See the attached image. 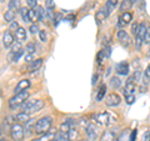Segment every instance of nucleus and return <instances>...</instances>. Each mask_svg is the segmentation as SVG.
<instances>
[{"label": "nucleus", "mask_w": 150, "mask_h": 141, "mask_svg": "<svg viewBox=\"0 0 150 141\" xmlns=\"http://www.w3.org/2000/svg\"><path fill=\"white\" fill-rule=\"evenodd\" d=\"M51 124H53V119L50 116H44L39 119L35 124V129L34 133L38 135H45L51 128Z\"/></svg>", "instance_id": "obj_1"}, {"label": "nucleus", "mask_w": 150, "mask_h": 141, "mask_svg": "<svg viewBox=\"0 0 150 141\" xmlns=\"http://www.w3.org/2000/svg\"><path fill=\"white\" fill-rule=\"evenodd\" d=\"M44 101L43 100H30L25 101L21 104V112H26V114H33V112H38L44 107Z\"/></svg>", "instance_id": "obj_2"}, {"label": "nucleus", "mask_w": 150, "mask_h": 141, "mask_svg": "<svg viewBox=\"0 0 150 141\" xmlns=\"http://www.w3.org/2000/svg\"><path fill=\"white\" fill-rule=\"evenodd\" d=\"M28 97H29V92L26 90L19 92V94H15V95L10 97V100H9V107H10V110H15L16 107L21 106V104L26 101Z\"/></svg>", "instance_id": "obj_3"}, {"label": "nucleus", "mask_w": 150, "mask_h": 141, "mask_svg": "<svg viewBox=\"0 0 150 141\" xmlns=\"http://www.w3.org/2000/svg\"><path fill=\"white\" fill-rule=\"evenodd\" d=\"M24 128L20 124H13L10 128V136L14 141H23L24 139Z\"/></svg>", "instance_id": "obj_4"}, {"label": "nucleus", "mask_w": 150, "mask_h": 141, "mask_svg": "<svg viewBox=\"0 0 150 141\" xmlns=\"http://www.w3.org/2000/svg\"><path fill=\"white\" fill-rule=\"evenodd\" d=\"M146 29H148L146 24H145V23H140L139 27H138V31H137V34H135V45H137L138 49L142 48V44L144 43V37H145Z\"/></svg>", "instance_id": "obj_5"}, {"label": "nucleus", "mask_w": 150, "mask_h": 141, "mask_svg": "<svg viewBox=\"0 0 150 141\" xmlns=\"http://www.w3.org/2000/svg\"><path fill=\"white\" fill-rule=\"evenodd\" d=\"M93 120L100 126H108L110 124V116L108 112H96L93 114Z\"/></svg>", "instance_id": "obj_6"}, {"label": "nucleus", "mask_w": 150, "mask_h": 141, "mask_svg": "<svg viewBox=\"0 0 150 141\" xmlns=\"http://www.w3.org/2000/svg\"><path fill=\"white\" fill-rule=\"evenodd\" d=\"M104 100H105V104L108 106H110V107H115V106H118L120 104V101H121V99L120 96L118 95L116 92H111L106 97H104Z\"/></svg>", "instance_id": "obj_7"}, {"label": "nucleus", "mask_w": 150, "mask_h": 141, "mask_svg": "<svg viewBox=\"0 0 150 141\" xmlns=\"http://www.w3.org/2000/svg\"><path fill=\"white\" fill-rule=\"evenodd\" d=\"M116 36H118V40L120 41V44L124 46V48H128V46H130L131 44V39L129 34L126 32L125 30H119L118 34H116Z\"/></svg>", "instance_id": "obj_8"}, {"label": "nucleus", "mask_w": 150, "mask_h": 141, "mask_svg": "<svg viewBox=\"0 0 150 141\" xmlns=\"http://www.w3.org/2000/svg\"><path fill=\"white\" fill-rule=\"evenodd\" d=\"M85 131H86V136H88L89 141H96L98 140V136L99 135H98V130H96V128H95V125L94 124H89L86 126Z\"/></svg>", "instance_id": "obj_9"}, {"label": "nucleus", "mask_w": 150, "mask_h": 141, "mask_svg": "<svg viewBox=\"0 0 150 141\" xmlns=\"http://www.w3.org/2000/svg\"><path fill=\"white\" fill-rule=\"evenodd\" d=\"M115 71L116 74L119 75H128L129 74V64L126 61H121V63H118L115 66Z\"/></svg>", "instance_id": "obj_10"}, {"label": "nucleus", "mask_w": 150, "mask_h": 141, "mask_svg": "<svg viewBox=\"0 0 150 141\" xmlns=\"http://www.w3.org/2000/svg\"><path fill=\"white\" fill-rule=\"evenodd\" d=\"M131 19H133V14L129 13V11H125L121 15L119 16V23H118V25L119 26H125V25H128L129 23L131 21Z\"/></svg>", "instance_id": "obj_11"}, {"label": "nucleus", "mask_w": 150, "mask_h": 141, "mask_svg": "<svg viewBox=\"0 0 150 141\" xmlns=\"http://www.w3.org/2000/svg\"><path fill=\"white\" fill-rule=\"evenodd\" d=\"M29 86H30V81H29V80H20V81L18 82V85L15 86V89H14V95H15V94L21 92V91L28 90Z\"/></svg>", "instance_id": "obj_12"}, {"label": "nucleus", "mask_w": 150, "mask_h": 141, "mask_svg": "<svg viewBox=\"0 0 150 141\" xmlns=\"http://www.w3.org/2000/svg\"><path fill=\"white\" fill-rule=\"evenodd\" d=\"M14 44V36L10 31H5L3 35V45L4 48H11V45Z\"/></svg>", "instance_id": "obj_13"}, {"label": "nucleus", "mask_w": 150, "mask_h": 141, "mask_svg": "<svg viewBox=\"0 0 150 141\" xmlns=\"http://www.w3.org/2000/svg\"><path fill=\"white\" fill-rule=\"evenodd\" d=\"M135 89H137V86H135V84L133 82V80L129 79V80H128V82L125 84L124 95H125V96H129V95H135Z\"/></svg>", "instance_id": "obj_14"}, {"label": "nucleus", "mask_w": 150, "mask_h": 141, "mask_svg": "<svg viewBox=\"0 0 150 141\" xmlns=\"http://www.w3.org/2000/svg\"><path fill=\"white\" fill-rule=\"evenodd\" d=\"M15 39L19 41V43H23V41L26 40V30L24 27L19 26V29L15 31Z\"/></svg>", "instance_id": "obj_15"}, {"label": "nucleus", "mask_w": 150, "mask_h": 141, "mask_svg": "<svg viewBox=\"0 0 150 141\" xmlns=\"http://www.w3.org/2000/svg\"><path fill=\"white\" fill-rule=\"evenodd\" d=\"M41 65H43V59L33 60V61L29 63V65H28V71H36Z\"/></svg>", "instance_id": "obj_16"}, {"label": "nucleus", "mask_w": 150, "mask_h": 141, "mask_svg": "<svg viewBox=\"0 0 150 141\" xmlns=\"http://www.w3.org/2000/svg\"><path fill=\"white\" fill-rule=\"evenodd\" d=\"M35 120L34 119H29L25 123V129H24V131H26L25 133V135H31L33 133H34V129H35Z\"/></svg>", "instance_id": "obj_17"}, {"label": "nucleus", "mask_w": 150, "mask_h": 141, "mask_svg": "<svg viewBox=\"0 0 150 141\" xmlns=\"http://www.w3.org/2000/svg\"><path fill=\"white\" fill-rule=\"evenodd\" d=\"M105 92H106V85L105 84H101V85L99 86V89H98V92H96V101L104 100Z\"/></svg>", "instance_id": "obj_18"}, {"label": "nucleus", "mask_w": 150, "mask_h": 141, "mask_svg": "<svg viewBox=\"0 0 150 141\" xmlns=\"http://www.w3.org/2000/svg\"><path fill=\"white\" fill-rule=\"evenodd\" d=\"M114 140H115V134L112 131H105L100 137V141H114Z\"/></svg>", "instance_id": "obj_19"}, {"label": "nucleus", "mask_w": 150, "mask_h": 141, "mask_svg": "<svg viewBox=\"0 0 150 141\" xmlns=\"http://www.w3.org/2000/svg\"><path fill=\"white\" fill-rule=\"evenodd\" d=\"M36 11H38V21H45V16H46V10L43 6H36Z\"/></svg>", "instance_id": "obj_20"}, {"label": "nucleus", "mask_w": 150, "mask_h": 141, "mask_svg": "<svg viewBox=\"0 0 150 141\" xmlns=\"http://www.w3.org/2000/svg\"><path fill=\"white\" fill-rule=\"evenodd\" d=\"M4 19H5V21H8V23H13L15 20V11L6 10L5 14H4Z\"/></svg>", "instance_id": "obj_21"}, {"label": "nucleus", "mask_w": 150, "mask_h": 141, "mask_svg": "<svg viewBox=\"0 0 150 141\" xmlns=\"http://www.w3.org/2000/svg\"><path fill=\"white\" fill-rule=\"evenodd\" d=\"M133 4H134V0H124L123 4L120 5V10L125 13L128 9H130L131 6H133Z\"/></svg>", "instance_id": "obj_22"}, {"label": "nucleus", "mask_w": 150, "mask_h": 141, "mask_svg": "<svg viewBox=\"0 0 150 141\" xmlns=\"http://www.w3.org/2000/svg\"><path fill=\"white\" fill-rule=\"evenodd\" d=\"M9 10H13V11L20 10V4H19V0H10V1H9Z\"/></svg>", "instance_id": "obj_23"}, {"label": "nucleus", "mask_w": 150, "mask_h": 141, "mask_svg": "<svg viewBox=\"0 0 150 141\" xmlns=\"http://www.w3.org/2000/svg\"><path fill=\"white\" fill-rule=\"evenodd\" d=\"M143 82L144 85H148L150 82V65H148V68L145 69V71L143 74Z\"/></svg>", "instance_id": "obj_24"}, {"label": "nucleus", "mask_w": 150, "mask_h": 141, "mask_svg": "<svg viewBox=\"0 0 150 141\" xmlns=\"http://www.w3.org/2000/svg\"><path fill=\"white\" fill-rule=\"evenodd\" d=\"M15 119L18 121H20V123H26L30 117H29V114H26V112H19V114L15 116Z\"/></svg>", "instance_id": "obj_25"}, {"label": "nucleus", "mask_w": 150, "mask_h": 141, "mask_svg": "<svg viewBox=\"0 0 150 141\" xmlns=\"http://www.w3.org/2000/svg\"><path fill=\"white\" fill-rule=\"evenodd\" d=\"M120 85H121V80L118 76H112L110 80V86L112 89H118V87H120Z\"/></svg>", "instance_id": "obj_26"}, {"label": "nucleus", "mask_w": 150, "mask_h": 141, "mask_svg": "<svg viewBox=\"0 0 150 141\" xmlns=\"http://www.w3.org/2000/svg\"><path fill=\"white\" fill-rule=\"evenodd\" d=\"M105 18H106V15H105V13H104V10H103V9H100L99 11L95 13V20L99 23V24H100L101 21L105 20Z\"/></svg>", "instance_id": "obj_27"}, {"label": "nucleus", "mask_w": 150, "mask_h": 141, "mask_svg": "<svg viewBox=\"0 0 150 141\" xmlns=\"http://www.w3.org/2000/svg\"><path fill=\"white\" fill-rule=\"evenodd\" d=\"M36 51V46L34 43H28L26 44V48H25V53L26 54H35Z\"/></svg>", "instance_id": "obj_28"}, {"label": "nucleus", "mask_w": 150, "mask_h": 141, "mask_svg": "<svg viewBox=\"0 0 150 141\" xmlns=\"http://www.w3.org/2000/svg\"><path fill=\"white\" fill-rule=\"evenodd\" d=\"M20 14L24 21H29V9L28 8H20Z\"/></svg>", "instance_id": "obj_29"}, {"label": "nucleus", "mask_w": 150, "mask_h": 141, "mask_svg": "<svg viewBox=\"0 0 150 141\" xmlns=\"http://www.w3.org/2000/svg\"><path fill=\"white\" fill-rule=\"evenodd\" d=\"M38 20V11L36 9H29V21H36Z\"/></svg>", "instance_id": "obj_30"}, {"label": "nucleus", "mask_w": 150, "mask_h": 141, "mask_svg": "<svg viewBox=\"0 0 150 141\" xmlns=\"http://www.w3.org/2000/svg\"><path fill=\"white\" fill-rule=\"evenodd\" d=\"M23 54H24V50H23V49H20L19 51H16V53H14V54H13V58H11L13 63H16L18 60H19V59H20L21 56H23Z\"/></svg>", "instance_id": "obj_31"}, {"label": "nucleus", "mask_w": 150, "mask_h": 141, "mask_svg": "<svg viewBox=\"0 0 150 141\" xmlns=\"http://www.w3.org/2000/svg\"><path fill=\"white\" fill-rule=\"evenodd\" d=\"M55 141H70L68 137V134H64V133H58L56 135V139Z\"/></svg>", "instance_id": "obj_32"}, {"label": "nucleus", "mask_w": 150, "mask_h": 141, "mask_svg": "<svg viewBox=\"0 0 150 141\" xmlns=\"http://www.w3.org/2000/svg\"><path fill=\"white\" fill-rule=\"evenodd\" d=\"M100 53L103 54V56H104L105 59H108V58H109V56L111 55V49L109 48V46H105V48L103 49V50L100 51Z\"/></svg>", "instance_id": "obj_33"}, {"label": "nucleus", "mask_w": 150, "mask_h": 141, "mask_svg": "<svg viewBox=\"0 0 150 141\" xmlns=\"http://www.w3.org/2000/svg\"><path fill=\"white\" fill-rule=\"evenodd\" d=\"M29 30H30V32H31V34H36V32H38V34H39V26H38L36 24H31L30 25V27H29Z\"/></svg>", "instance_id": "obj_34"}, {"label": "nucleus", "mask_w": 150, "mask_h": 141, "mask_svg": "<svg viewBox=\"0 0 150 141\" xmlns=\"http://www.w3.org/2000/svg\"><path fill=\"white\" fill-rule=\"evenodd\" d=\"M39 37H40V40L43 41V43H45V41L48 40V36H46L45 30H40V31H39Z\"/></svg>", "instance_id": "obj_35"}, {"label": "nucleus", "mask_w": 150, "mask_h": 141, "mask_svg": "<svg viewBox=\"0 0 150 141\" xmlns=\"http://www.w3.org/2000/svg\"><path fill=\"white\" fill-rule=\"evenodd\" d=\"M144 43L145 44H150V27L146 29V32H145V37H144Z\"/></svg>", "instance_id": "obj_36"}, {"label": "nucleus", "mask_w": 150, "mask_h": 141, "mask_svg": "<svg viewBox=\"0 0 150 141\" xmlns=\"http://www.w3.org/2000/svg\"><path fill=\"white\" fill-rule=\"evenodd\" d=\"M125 101L128 105H131L133 102L135 101V95H129V96H125Z\"/></svg>", "instance_id": "obj_37"}, {"label": "nucleus", "mask_w": 150, "mask_h": 141, "mask_svg": "<svg viewBox=\"0 0 150 141\" xmlns=\"http://www.w3.org/2000/svg\"><path fill=\"white\" fill-rule=\"evenodd\" d=\"M45 6H46V9H54L55 8V1H53V0H46Z\"/></svg>", "instance_id": "obj_38"}, {"label": "nucleus", "mask_w": 150, "mask_h": 141, "mask_svg": "<svg viewBox=\"0 0 150 141\" xmlns=\"http://www.w3.org/2000/svg\"><path fill=\"white\" fill-rule=\"evenodd\" d=\"M137 135H138V130L135 129L130 133V136H129V141H135V139H137Z\"/></svg>", "instance_id": "obj_39"}, {"label": "nucleus", "mask_w": 150, "mask_h": 141, "mask_svg": "<svg viewBox=\"0 0 150 141\" xmlns=\"http://www.w3.org/2000/svg\"><path fill=\"white\" fill-rule=\"evenodd\" d=\"M18 29H19V24H18V21H16V20H14L13 23H10V30L16 31Z\"/></svg>", "instance_id": "obj_40"}, {"label": "nucleus", "mask_w": 150, "mask_h": 141, "mask_svg": "<svg viewBox=\"0 0 150 141\" xmlns=\"http://www.w3.org/2000/svg\"><path fill=\"white\" fill-rule=\"evenodd\" d=\"M13 119H14L13 116H8L6 119L4 120V128H8V126L11 124V120H13ZM11 125H13V124H11Z\"/></svg>", "instance_id": "obj_41"}, {"label": "nucleus", "mask_w": 150, "mask_h": 141, "mask_svg": "<svg viewBox=\"0 0 150 141\" xmlns=\"http://www.w3.org/2000/svg\"><path fill=\"white\" fill-rule=\"evenodd\" d=\"M26 3H28V5H29L31 9L36 8V5H38V0H26Z\"/></svg>", "instance_id": "obj_42"}, {"label": "nucleus", "mask_w": 150, "mask_h": 141, "mask_svg": "<svg viewBox=\"0 0 150 141\" xmlns=\"http://www.w3.org/2000/svg\"><path fill=\"white\" fill-rule=\"evenodd\" d=\"M118 141H129V139H128V133H123V134H121V135L119 136Z\"/></svg>", "instance_id": "obj_43"}, {"label": "nucleus", "mask_w": 150, "mask_h": 141, "mask_svg": "<svg viewBox=\"0 0 150 141\" xmlns=\"http://www.w3.org/2000/svg\"><path fill=\"white\" fill-rule=\"evenodd\" d=\"M138 27H139V24H138V23L137 21H135L134 23V24L133 25H131V32H133V34L135 35V34H137V31H138Z\"/></svg>", "instance_id": "obj_44"}, {"label": "nucleus", "mask_w": 150, "mask_h": 141, "mask_svg": "<svg viewBox=\"0 0 150 141\" xmlns=\"http://www.w3.org/2000/svg\"><path fill=\"white\" fill-rule=\"evenodd\" d=\"M34 55H35V54H26V55H25V61L31 63L33 59H34Z\"/></svg>", "instance_id": "obj_45"}, {"label": "nucleus", "mask_w": 150, "mask_h": 141, "mask_svg": "<svg viewBox=\"0 0 150 141\" xmlns=\"http://www.w3.org/2000/svg\"><path fill=\"white\" fill-rule=\"evenodd\" d=\"M143 141H150V130L145 131V134L143 136Z\"/></svg>", "instance_id": "obj_46"}, {"label": "nucleus", "mask_w": 150, "mask_h": 141, "mask_svg": "<svg viewBox=\"0 0 150 141\" xmlns=\"http://www.w3.org/2000/svg\"><path fill=\"white\" fill-rule=\"evenodd\" d=\"M98 78H99V76H98V74H95V75H94V76H93V85H95V84H96V81H98Z\"/></svg>", "instance_id": "obj_47"}, {"label": "nucleus", "mask_w": 150, "mask_h": 141, "mask_svg": "<svg viewBox=\"0 0 150 141\" xmlns=\"http://www.w3.org/2000/svg\"><path fill=\"white\" fill-rule=\"evenodd\" d=\"M109 3H110V4H112V5L115 6L116 4H118V0H109Z\"/></svg>", "instance_id": "obj_48"}, {"label": "nucleus", "mask_w": 150, "mask_h": 141, "mask_svg": "<svg viewBox=\"0 0 150 141\" xmlns=\"http://www.w3.org/2000/svg\"><path fill=\"white\" fill-rule=\"evenodd\" d=\"M0 134H1V126H0Z\"/></svg>", "instance_id": "obj_49"}, {"label": "nucleus", "mask_w": 150, "mask_h": 141, "mask_svg": "<svg viewBox=\"0 0 150 141\" xmlns=\"http://www.w3.org/2000/svg\"><path fill=\"white\" fill-rule=\"evenodd\" d=\"M0 1H5V0H0Z\"/></svg>", "instance_id": "obj_50"}, {"label": "nucleus", "mask_w": 150, "mask_h": 141, "mask_svg": "<svg viewBox=\"0 0 150 141\" xmlns=\"http://www.w3.org/2000/svg\"><path fill=\"white\" fill-rule=\"evenodd\" d=\"M79 141H85V140H79Z\"/></svg>", "instance_id": "obj_51"}, {"label": "nucleus", "mask_w": 150, "mask_h": 141, "mask_svg": "<svg viewBox=\"0 0 150 141\" xmlns=\"http://www.w3.org/2000/svg\"><path fill=\"white\" fill-rule=\"evenodd\" d=\"M1 141H8V140H1Z\"/></svg>", "instance_id": "obj_52"}, {"label": "nucleus", "mask_w": 150, "mask_h": 141, "mask_svg": "<svg viewBox=\"0 0 150 141\" xmlns=\"http://www.w3.org/2000/svg\"><path fill=\"white\" fill-rule=\"evenodd\" d=\"M33 141H35V140H33Z\"/></svg>", "instance_id": "obj_53"}]
</instances>
